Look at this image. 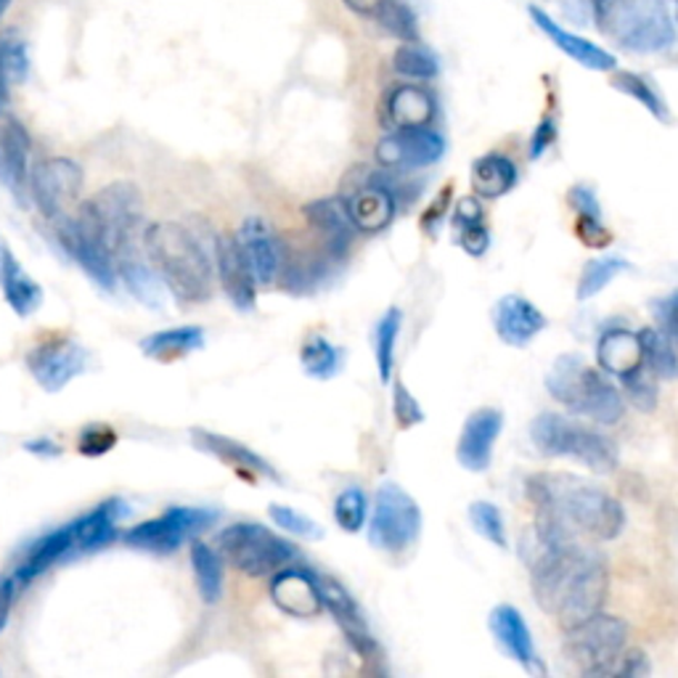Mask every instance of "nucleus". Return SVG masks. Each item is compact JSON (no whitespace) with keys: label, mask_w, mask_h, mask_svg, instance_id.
Segmentation results:
<instances>
[{"label":"nucleus","mask_w":678,"mask_h":678,"mask_svg":"<svg viewBox=\"0 0 678 678\" xmlns=\"http://www.w3.org/2000/svg\"><path fill=\"white\" fill-rule=\"evenodd\" d=\"M520 559L530 572L538 607L555 615L562 631L601 612L610 591V565L586 538L555 520L536 517L520 536Z\"/></svg>","instance_id":"nucleus-1"},{"label":"nucleus","mask_w":678,"mask_h":678,"mask_svg":"<svg viewBox=\"0 0 678 678\" xmlns=\"http://www.w3.org/2000/svg\"><path fill=\"white\" fill-rule=\"evenodd\" d=\"M536 517L565 525L586 541H615L626 528V509L618 498L580 477L562 472L532 475L525 482Z\"/></svg>","instance_id":"nucleus-2"},{"label":"nucleus","mask_w":678,"mask_h":678,"mask_svg":"<svg viewBox=\"0 0 678 678\" xmlns=\"http://www.w3.org/2000/svg\"><path fill=\"white\" fill-rule=\"evenodd\" d=\"M143 252L164 289L183 302H205L212 295L216 260L181 223H154L141 233Z\"/></svg>","instance_id":"nucleus-3"},{"label":"nucleus","mask_w":678,"mask_h":678,"mask_svg":"<svg viewBox=\"0 0 678 678\" xmlns=\"http://www.w3.org/2000/svg\"><path fill=\"white\" fill-rule=\"evenodd\" d=\"M546 390L567 411L612 427L626 417V396L610 382V373L588 366L580 356H559L549 373Z\"/></svg>","instance_id":"nucleus-4"},{"label":"nucleus","mask_w":678,"mask_h":678,"mask_svg":"<svg viewBox=\"0 0 678 678\" xmlns=\"http://www.w3.org/2000/svg\"><path fill=\"white\" fill-rule=\"evenodd\" d=\"M530 438L538 451L549 459H572L597 475H610L618 469L615 440L565 413H538L530 425Z\"/></svg>","instance_id":"nucleus-5"},{"label":"nucleus","mask_w":678,"mask_h":678,"mask_svg":"<svg viewBox=\"0 0 678 678\" xmlns=\"http://www.w3.org/2000/svg\"><path fill=\"white\" fill-rule=\"evenodd\" d=\"M597 24L631 53H660L676 43L668 0H612Z\"/></svg>","instance_id":"nucleus-6"},{"label":"nucleus","mask_w":678,"mask_h":678,"mask_svg":"<svg viewBox=\"0 0 678 678\" xmlns=\"http://www.w3.org/2000/svg\"><path fill=\"white\" fill-rule=\"evenodd\" d=\"M82 223L99 233L103 245L112 249L114 260L122 252L138 247V226L143 218L141 193L133 183H112L96 197L86 199L74 212Z\"/></svg>","instance_id":"nucleus-7"},{"label":"nucleus","mask_w":678,"mask_h":678,"mask_svg":"<svg viewBox=\"0 0 678 678\" xmlns=\"http://www.w3.org/2000/svg\"><path fill=\"white\" fill-rule=\"evenodd\" d=\"M218 551L237 570L252 578L273 576L276 570L295 562L300 549L260 522H233L226 525L216 538Z\"/></svg>","instance_id":"nucleus-8"},{"label":"nucleus","mask_w":678,"mask_h":678,"mask_svg":"<svg viewBox=\"0 0 678 678\" xmlns=\"http://www.w3.org/2000/svg\"><path fill=\"white\" fill-rule=\"evenodd\" d=\"M628 649V622L618 615L597 612L565 631V655L586 678L615 676Z\"/></svg>","instance_id":"nucleus-9"},{"label":"nucleus","mask_w":678,"mask_h":678,"mask_svg":"<svg viewBox=\"0 0 678 678\" xmlns=\"http://www.w3.org/2000/svg\"><path fill=\"white\" fill-rule=\"evenodd\" d=\"M421 536V509L398 482L377 488L369 520V544L382 555H403Z\"/></svg>","instance_id":"nucleus-10"},{"label":"nucleus","mask_w":678,"mask_h":678,"mask_svg":"<svg viewBox=\"0 0 678 678\" xmlns=\"http://www.w3.org/2000/svg\"><path fill=\"white\" fill-rule=\"evenodd\" d=\"M216 509H199V507H170L168 511L147 520L136 528L122 532V544L130 549L149 551V555H176L183 544L193 541L199 532L210 530L218 522Z\"/></svg>","instance_id":"nucleus-11"},{"label":"nucleus","mask_w":678,"mask_h":678,"mask_svg":"<svg viewBox=\"0 0 678 678\" xmlns=\"http://www.w3.org/2000/svg\"><path fill=\"white\" fill-rule=\"evenodd\" d=\"M82 168L67 157L43 159L30 172V197L38 212L51 223H59L69 216L72 205L82 191Z\"/></svg>","instance_id":"nucleus-12"},{"label":"nucleus","mask_w":678,"mask_h":678,"mask_svg":"<svg viewBox=\"0 0 678 678\" xmlns=\"http://www.w3.org/2000/svg\"><path fill=\"white\" fill-rule=\"evenodd\" d=\"M91 366V350L72 337H51L27 352V369L46 392H61Z\"/></svg>","instance_id":"nucleus-13"},{"label":"nucleus","mask_w":678,"mask_h":678,"mask_svg":"<svg viewBox=\"0 0 678 678\" xmlns=\"http://www.w3.org/2000/svg\"><path fill=\"white\" fill-rule=\"evenodd\" d=\"M446 154V138L432 128H403L387 133L377 143L373 159L387 172H413L440 162Z\"/></svg>","instance_id":"nucleus-14"},{"label":"nucleus","mask_w":678,"mask_h":678,"mask_svg":"<svg viewBox=\"0 0 678 678\" xmlns=\"http://www.w3.org/2000/svg\"><path fill=\"white\" fill-rule=\"evenodd\" d=\"M57 239L69 258L88 273V279L112 292L120 281L117 279V260L112 249L99 239V233L91 231L78 216H67L57 223Z\"/></svg>","instance_id":"nucleus-15"},{"label":"nucleus","mask_w":678,"mask_h":678,"mask_svg":"<svg viewBox=\"0 0 678 678\" xmlns=\"http://www.w3.org/2000/svg\"><path fill=\"white\" fill-rule=\"evenodd\" d=\"M212 260H216V276L228 302L239 313H252L258 306V279H255V271L237 233H220L216 249H212Z\"/></svg>","instance_id":"nucleus-16"},{"label":"nucleus","mask_w":678,"mask_h":678,"mask_svg":"<svg viewBox=\"0 0 678 678\" xmlns=\"http://www.w3.org/2000/svg\"><path fill=\"white\" fill-rule=\"evenodd\" d=\"M318 588H321V599H323V610H329L331 618H335L337 628L342 631L345 639L352 652L363 660H377L379 657V645L373 639L369 620L358 605L356 597L339 584L337 578L331 576H318Z\"/></svg>","instance_id":"nucleus-17"},{"label":"nucleus","mask_w":678,"mask_h":678,"mask_svg":"<svg viewBox=\"0 0 678 678\" xmlns=\"http://www.w3.org/2000/svg\"><path fill=\"white\" fill-rule=\"evenodd\" d=\"M191 442L197 451L212 456V459H218L220 463H226V467H231L233 472L247 477V480L260 477V480L276 482V486H281L283 482L279 469H276L268 459H262L258 451H252L247 442L233 440V438H228V435H220V432L202 430V427H193Z\"/></svg>","instance_id":"nucleus-18"},{"label":"nucleus","mask_w":678,"mask_h":678,"mask_svg":"<svg viewBox=\"0 0 678 678\" xmlns=\"http://www.w3.org/2000/svg\"><path fill=\"white\" fill-rule=\"evenodd\" d=\"M503 430V413L498 408H477L461 427L456 442V459L467 472H486L493 461V448Z\"/></svg>","instance_id":"nucleus-19"},{"label":"nucleus","mask_w":678,"mask_h":678,"mask_svg":"<svg viewBox=\"0 0 678 678\" xmlns=\"http://www.w3.org/2000/svg\"><path fill=\"white\" fill-rule=\"evenodd\" d=\"M273 605L281 612L295 615V618H316L323 612L321 588H318V576L302 567H281L271 576L268 584Z\"/></svg>","instance_id":"nucleus-20"},{"label":"nucleus","mask_w":678,"mask_h":678,"mask_svg":"<svg viewBox=\"0 0 678 678\" xmlns=\"http://www.w3.org/2000/svg\"><path fill=\"white\" fill-rule=\"evenodd\" d=\"M345 205L352 226L361 233H382L398 212L396 191L390 183H385L382 176H371L369 183L352 189L350 197H345Z\"/></svg>","instance_id":"nucleus-21"},{"label":"nucleus","mask_w":678,"mask_h":678,"mask_svg":"<svg viewBox=\"0 0 678 678\" xmlns=\"http://www.w3.org/2000/svg\"><path fill=\"white\" fill-rule=\"evenodd\" d=\"M488 626L503 655L520 662L528 674H544L541 655H538L536 641H532L528 622H525L522 612L515 605H496L488 615Z\"/></svg>","instance_id":"nucleus-22"},{"label":"nucleus","mask_w":678,"mask_h":678,"mask_svg":"<svg viewBox=\"0 0 678 678\" xmlns=\"http://www.w3.org/2000/svg\"><path fill=\"white\" fill-rule=\"evenodd\" d=\"M130 515V507L122 498H107L99 507H93L88 515L69 522L72 532V557L74 555H91L103 546H109L120 536V525Z\"/></svg>","instance_id":"nucleus-23"},{"label":"nucleus","mask_w":678,"mask_h":678,"mask_svg":"<svg viewBox=\"0 0 678 678\" xmlns=\"http://www.w3.org/2000/svg\"><path fill=\"white\" fill-rule=\"evenodd\" d=\"M546 327L549 318L522 295H503L493 306V329L509 348H528Z\"/></svg>","instance_id":"nucleus-24"},{"label":"nucleus","mask_w":678,"mask_h":678,"mask_svg":"<svg viewBox=\"0 0 678 678\" xmlns=\"http://www.w3.org/2000/svg\"><path fill=\"white\" fill-rule=\"evenodd\" d=\"M306 220L313 226V231L323 241V252L331 260H345L348 258L352 237H356V226L348 216V205L339 197H327L316 199V202L306 205Z\"/></svg>","instance_id":"nucleus-25"},{"label":"nucleus","mask_w":678,"mask_h":678,"mask_svg":"<svg viewBox=\"0 0 678 678\" xmlns=\"http://www.w3.org/2000/svg\"><path fill=\"white\" fill-rule=\"evenodd\" d=\"M530 17H532V22H536L538 30H541L546 38H549L551 43H555L559 51L565 53L567 59L578 61L580 67L591 69V72H615L618 59H615L607 48L597 46L594 40L580 38V34H576V32L565 30V27L559 24L551 13L538 9V6H530Z\"/></svg>","instance_id":"nucleus-26"},{"label":"nucleus","mask_w":678,"mask_h":678,"mask_svg":"<svg viewBox=\"0 0 678 678\" xmlns=\"http://www.w3.org/2000/svg\"><path fill=\"white\" fill-rule=\"evenodd\" d=\"M30 133L19 120L0 122V186L24 202L30 191Z\"/></svg>","instance_id":"nucleus-27"},{"label":"nucleus","mask_w":678,"mask_h":678,"mask_svg":"<svg viewBox=\"0 0 678 678\" xmlns=\"http://www.w3.org/2000/svg\"><path fill=\"white\" fill-rule=\"evenodd\" d=\"M0 292H3L6 306H9L19 318H30L43 306L46 292L40 281H34L24 266L19 262L9 241L0 233Z\"/></svg>","instance_id":"nucleus-28"},{"label":"nucleus","mask_w":678,"mask_h":678,"mask_svg":"<svg viewBox=\"0 0 678 678\" xmlns=\"http://www.w3.org/2000/svg\"><path fill=\"white\" fill-rule=\"evenodd\" d=\"M237 237L245 247L249 266H252L255 279L258 283H273L276 276L281 271L283 249L279 237L273 233V228L258 216H249L241 220Z\"/></svg>","instance_id":"nucleus-29"},{"label":"nucleus","mask_w":678,"mask_h":678,"mask_svg":"<svg viewBox=\"0 0 678 678\" xmlns=\"http://www.w3.org/2000/svg\"><path fill=\"white\" fill-rule=\"evenodd\" d=\"M438 114V101L421 86H398L385 99V120L392 130L430 128Z\"/></svg>","instance_id":"nucleus-30"},{"label":"nucleus","mask_w":678,"mask_h":678,"mask_svg":"<svg viewBox=\"0 0 678 678\" xmlns=\"http://www.w3.org/2000/svg\"><path fill=\"white\" fill-rule=\"evenodd\" d=\"M72 557V532H69V525L64 528H57L46 536H40L30 549L24 551L22 562L17 565L13 576H17L19 586H30L32 580H38L40 576H46L53 565H59L61 559Z\"/></svg>","instance_id":"nucleus-31"},{"label":"nucleus","mask_w":678,"mask_h":678,"mask_svg":"<svg viewBox=\"0 0 678 678\" xmlns=\"http://www.w3.org/2000/svg\"><path fill=\"white\" fill-rule=\"evenodd\" d=\"M597 363L610 377H628L645 366V350H641L639 335L628 329H610L597 342Z\"/></svg>","instance_id":"nucleus-32"},{"label":"nucleus","mask_w":678,"mask_h":678,"mask_svg":"<svg viewBox=\"0 0 678 678\" xmlns=\"http://www.w3.org/2000/svg\"><path fill=\"white\" fill-rule=\"evenodd\" d=\"M117 279H120L124 289H128L138 302H143V306H162L164 281L159 279L157 268L149 262L147 252H138V247L128 249V252H122L120 258H117Z\"/></svg>","instance_id":"nucleus-33"},{"label":"nucleus","mask_w":678,"mask_h":678,"mask_svg":"<svg viewBox=\"0 0 678 678\" xmlns=\"http://www.w3.org/2000/svg\"><path fill=\"white\" fill-rule=\"evenodd\" d=\"M517 178H520V172H517L515 159L498 154V151L477 157L472 164V191L480 199L503 197L515 189Z\"/></svg>","instance_id":"nucleus-34"},{"label":"nucleus","mask_w":678,"mask_h":678,"mask_svg":"<svg viewBox=\"0 0 678 678\" xmlns=\"http://www.w3.org/2000/svg\"><path fill=\"white\" fill-rule=\"evenodd\" d=\"M199 348H205L202 327H172V329L154 331V335L141 339L143 356L159 363H172Z\"/></svg>","instance_id":"nucleus-35"},{"label":"nucleus","mask_w":678,"mask_h":678,"mask_svg":"<svg viewBox=\"0 0 678 678\" xmlns=\"http://www.w3.org/2000/svg\"><path fill=\"white\" fill-rule=\"evenodd\" d=\"M191 570L205 605L223 599V555L202 541H191Z\"/></svg>","instance_id":"nucleus-36"},{"label":"nucleus","mask_w":678,"mask_h":678,"mask_svg":"<svg viewBox=\"0 0 678 678\" xmlns=\"http://www.w3.org/2000/svg\"><path fill=\"white\" fill-rule=\"evenodd\" d=\"M400 329H403V313L400 308H390L379 318L373 327V358H377L379 379L385 385L392 382V371H396V348Z\"/></svg>","instance_id":"nucleus-37"},{"label":"nucleus","mask_w":678,"mask_h":678,"mask_svg":"<svg viewBox=\"0 0 678 678\" xmlns=\"http://www.w3.org/2000/svg\"><path fill=\"white\" fill-rule=\"evenodd\" d=\"M300 366L310 379L329 382L342 369V350L335 342H329L327 337L310 335L300 348Z\"/></svg>","instance_id":"nucleus-38"},{"label":"nucleus","mask_w":678,"mask_h":678,"mask_svg":"<svg viewBox=\"0 0 678 678\" xmlns=\"http://www.w3.org/2000/svg\"><path fill=\"white\" fill-rule=\"evenodd\" d=\"M639 339H641V350H645L647 369L652 371L657 379H666V382L678 379V352L666 331L645 327L639 331Z\"/></svg>","instance_id":"nucleus-39"},{"label":"nucleus","mask_w":678,"mask_h":678,"mask_svg":"<svg viewBox=\"0 0 678 678\" xmlns=\"http://www.w3.org/2000/svg\"><path fill=\"white\" fill-rule=\"evenodd\" d=\"M626 271H631V262H628L626 258H620V255H607V258L588 260L578 279V289H576L578 300L584 302V300H591V297H597L601 289L610 287V283Z\"/></svg>","instance_id":"nucleus-40"},{"label":"nucleus","mask_w":678,"mask_h":678,"mask_svg":"<svg viewBox=\"0 0 678 678\" xmlns=\"http://www.w3.org/2000/svg\"><path fill=\"white\" fill-rule=\"evenodd\" d=\"M612 88L615 91L626 93L628 99L639 101L641 107L647 109L649 114L655 117V120L660 122H670V112H668V103L662 99L660 91L649 82L645 74H636V72H615L612 78Z\"/></svg>","instance_id":"nucleus-41"},{"label":"nucleus","mask_w":678,"mask_h":678,"mask_svg":"<svg viewBox=\"0 0 678 678\" xmlns=\"http://www.w3.org/2000/svg\"><path fill=\"white\" fill-rule=\"evenodd\" d=\"M392 69H396L400 78L408 80H432L438 78L440 61L430 48L419 43H403L396 51V57H392Z\"/></svg>","instance_id":"nucleus-42"},{"label":"nucleus","mask_w":678,"mask_h":678,"mask_svg":"<svg viewBox=\"0 0 678 678\" xmlns=\"http://www.w3.org/2000/svg\"><path fill=\"white\" fill-rule=\"evenodd\" d=\"M335 522L342 532H361L369 522V496L363 493V488L350 486L339 490L335 498Z\"/></svg>","instance_id":"nucleus-43"},{"label":"nucleus","mask_w":678,"mask_h":678,"mask_svg":"<svg viewBox=\"0 0 678 678\" xmlns=\"http://www.w3.org/2000/svg\"><path fill=\"white\" fill-rule=\"evenodd\" d=\"M373 19H377L387 34L403 40V43H417L419 40L417 13L408 9L403 0H385Z\"/></svg>","instance_id":"nucleus-44"},{"label":"nucleus","mask_w":678,"mask_h":678,"mask_svg":"<svg viewBox=\"0 0 678 678\" xmlns=\"http://www.w3.org/2000/svg\"><path fill=\"white\" fill-rule=\"evenodd\" d=\"M469 522H472L475 532L480 538H486L488 544H493L496 549H507L509 538H507V522H503L501 509L490 501H475L469 507Z\"/></svg>","instance_id":"nucleus-45"},{"label":"nucleus","mask_w":678,"mask_h":678,"mask_svg":"<svg viewBox=\"0 0 678 678\" xmlns=\"http://www.w3.org/2000/svg\"><path fill=\"white\" fill-rule=\"evenodd\" d=\"M268 517H271L276 528L289 532V536L308 538V541H321V538L327 536L316 520H310L308 515H302V511L292 507H283V503H271V507H268Z\"/></svg>","instance_id":"nucleus-46"},{"label":"nucleus","mask_w":678,"mask_h":678,"mask_svg":"<svg viewBox=\"0 0 678 678\" xmlns=\"http://www.w3.org/2000/svg\"><path fill=\"white\" fill-rule=\"evenodd\" d=\"M117 432L112 425H107V421H91V425H86L78 435V451L82 456H88V459H96V456L109 453L117 446Z\"/></svg>","instance_id":"nucleus-47"},{"label":"nucleus","mask_w":678,"mask_h":678,"mask_svg":"<svg viewBox=\"0 0 678 678\" xmlns=\"http://www.w3.org/2000/svg\"><path fill=\"white\" fill-rule=\"evenodd\" d=\"M649 373L652 371H649L645 363L641 369H636L634 373H628V377L620 379L622 387H626L628 403H634L639 411H652V408L657 406V387L652 379H649Z\"/></svg>","instance_id":"nucleus-48"},{"label":"nucleus","mask_w":678,"mask_h":678,"mask_svg":"<svg viewBox=\"0 0 678 678\" xmlns=\"http://www.w3.org/2000/svg\"><path fill=\"white\" fill-rule=\"evenodd\" d=\"M392 417H396L400 430H411V427H417L427 419L419 400L411 396V390L400 379H396V385H392Z\"/></svg>","instance_id":"nucleus-49"},{"label":"nucleus","mask_w":678,"mask_h":678,"mask_svg":"<svg viewBox=\"0 0 678 678\" xmlns=\"http://www.w3.org/2000/svg\"><path fill=\"white\" fill-rule=\"evenodd\" d=\"M0 67L11 82H24L30 72V59H27V46L19 38L0 40Z\"/></svg>","instance_id":"nucleus-50"},{"label":"nucleus","mask_w":678,"mask_h":678,"mask_svg":"<svg viewBox=\"0 0 678 678\" xmlns=\"http://www.w3.org/2000/svg\"><path fill=\"white\" fill-rule=\"evenodd\" d=\"M453 231H456V241H459V247L469 255V258H482V255L488 252L490 228L486 226V220H482V223L453 228Z\"/></svg>","instance_id":"nucleus-51"},{"label":"nucleus","mask_w":678,"mask_h":678,"mask_svg":"<svg viewBox=\"0 0 678 678\" xmlns=\"http://www.w3.org/2000/svg\"><path fill=\"white\" fill-rule=\"evenodd\" d=\"M567 199H570L572 210L578 212V218L601 220V205H599L594 189H588V186H572L570 193H567Z\"/></svg>","instance_id":"nucleus-52"},{"label":"nucleus","mask_w":678,"mask_h":678,"mask_svg":"<svg viewBox=\"0 0 678 678\" xmlns=\"http://www.w3.org/2000/svg\"><path fill=\"white\" fill-rule=\"evenodd\" d=\"M555 141H557V122L551 120V117H544L530 136V149H528L530 159H541L546 151L555 147Z\"/></svg>","instance_id":"nucleus-53"},{"label":"nucleus","mask_w":678,"mask_h":678,"mask_svg":"<svg viewBox=\"0 0 678 678\" xmlns=\"http://www.w3.org/2000/svg\"><path fill=\"white\" fill-rule=\"evenodd\" d=\"M19 591H22V586H19V580L13 572L0 578V634H3L6 626H9L13 601H17Z\"/></svg>","instance_id":"nucleus-54"},{"label":"nucleus","mask_w":678,"mask_h":678,"mask_svg":"<svg viewBox=\"0 0 678 678\" xmlns=\"http://www.w3.org/2000/svg\"><path fill=\"white\" fill-rule=\"evenodd\" d=\"M655 310H657V318H660L662 331H666L670 342L678 348V292L657 302Z\"/></svg>","instance_id":"nucleus-55"},{"label":"nucleus","mask_w":678,"mask_h":678,"mask_svg":"<svg viewBox=\"0 0 678 678\" xmlns=\"http://www.w3.org/2000/svg\"><path fill=\"white\" fill-rule=\"evenodd\" d=\"M578 237L584 239L588 247H605L612 241L605 223H601V220H591V218H578Z\"/></svg>","instance_id":"nucleus-56"},{"label":"nucleus","mask_w":678,"mask_h":678,"mask_svg":"<svg viewBox=\"0 0 678 678\" xmlns=\"http://www.w3.org/2000/svg\"><path fill=\"white\" fill-rule=\"evenodd\" d=\"M647 674H649V662H647V655L641 652V649H626L620 657L618 670H615V676H626V678L647 676Z\"/></svg>","instance_id":"nucleus-57"},{"label":"nucleus","mask_w":678,"mask_h":678,"mask_svg":"<svg viewBox=\"0 0 678 678\" xmlns=\"http://www.w3.org/2000/svg\"><path fill=\"white\" fill-rule=\"evenodd\" d=\"M448 202H451V189H442L440 197L435 199V202L430 205V210H427L425 218H421V228H425V231L430 233V237H435V233H438L442 218H446Z\"/></svg>","instance_id":"nucleus-58"},{"label":"nucleus","mask_w":678,"mask_h":678,"mask_svg":"<svg viewBox=\"0 0 678 678\" xmlns=\"http://www.w3.org/2000/svg\"><path fill=\"white\" fill-rule=\"evenodd\" d=\"M24 451L32 453V456H43V459H57V456H61V451H64V448H61L57 440L38 438V440H27L24 442Z\"/></svg>","instance_id":"nucleus-59"},{"label":"nucleus","mask_w":678,"mask_h":678,"mask_svg":"<svg viewBox=\"0 0 678 678\" xmlns=\"http://www.w3.org/2000/svg\"><path fill=\"white\" fill-rule=\"evenodd\" d=\"M385 0H345V6H348L350 11L361 13V17H377L379 6H382Z\"/></svg>","instance_id":"nucleus-60"},{"label":"nucleus","mask_w":678,"mask_h":678,"mask_svg":"<svg viewBox=\"0 0 678 678\" xmlns=\"http://www.w3.org/2000/svg\"><path fill=\"white\" fill-rule=\"evenodd\" d=\"M9 86H11V80L6 78L3 67H0V117H3L6 107H9Z\"/></svg>","instance_id":"nucleus-61"},{"label":"nucleus","mask_w":678,"mask_h":678,"mask_svg":"<svg viewBox=\"0 0 678 678\" xmlns=\"http://www.w3.org/2000/svg\"><path fill=\"white\" fill-rule=\"evenodd\" d=\"M612 0H591V11H594V19H599L601 13L607 11V6H610Z\"/></svg>","instance_id":"nucleus-62"},{"label":"nucleus","mask_w":678,"mask_h":678,"mask_svg":"<svg viewBox=\"0 0 678 678\" xmlns=\"http://www.w3.org/2000/svg\"><path fill=\"white\" fill-rule=\"evenodd\" d=\"M9 3H11V0H0V19H3V13H6V9H9Z\"/></svg>","instance_id":"nucleus-63"},{"label":"nucleus","mask_w":678,"mask_h":678,"mask_svg":"<svg viewBox=\"0 0 678 678\" xmlns=\"http://www.w3.org/2000/svg\"><path fill=\"white\" fill-rule=\"evenodd\" d=\"M674 17H676V27H678V0H676V11H674Z\"/></svg>","instance_id":"nucleus-64"}]
</instances>
